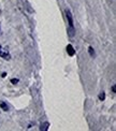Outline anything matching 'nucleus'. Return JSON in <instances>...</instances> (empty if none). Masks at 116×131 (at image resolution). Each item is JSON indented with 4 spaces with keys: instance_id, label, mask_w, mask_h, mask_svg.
Listing matches in <instances>:
<instances>
[{
    "instance_id": "7",
    "label": "nucleus",
    "mask_w": 116,
    "mask_h": 131,
    "mask_svg": "<svg viewBox=\"0 0 116 131\" xmlns=\"http://www.w3.org/2000/svg\"><path fill=\"white\" fill-rule=\"evenodd\" d=\"M98 98H99V100H100V101H104V100H106V92H104V91H101L100 94H99Z\"/></svg>"
},
{
    "instance_id": "4",
    "label": "nucleus",
    "mask_w": 116,
    "mask_h": 131,
    "mask_svg": "<svg viewBox=\"0 0 116 131\" xmlns=\"http://www.w3.org/2000/svg\"><path fill=\"white\" fill-rule=\"evenodd\" d=\"M48 127H49V123L48 122H44V123L41 124L40 130L41 131H46V130H48Z\"/></svg>"
},
{
    "instance_id": "8",
    "label": "nucleus",
    "mask_w": 116,
    "mask_h": 131,
    "mask_svg": "<svg viewBox=\"0 0 116 131\" xmlns=\"http://www.w3.org/2000/svg\"><path fill=\"white\" fill-rule=\"evenodd\" d=\"M88 52H89V55H90L91 57H95V56H96V53H95V51H93V48H92L91 46L88 47Z\"/></svg>"
},
{
    "instance_id": "6",
    "label": "nucleus",
    "mask_w": 116,
    "mask_h": 131,
    "mask_svg": "<svg viewBox=\"0 0 116 131\" xmlns=\"http://www.w3.org/2000/svg\"><path fill=\"white\" fill-rule=\"evenodd\" d=\"M68 35H69V37H71V38L74 37V35H75V29L69 27V29H68Z\"/></svg>"
},
{
    "instance_id": "2",
    "label": "nucleus",
    "mask_w": 116,
    "mask_h": 131,
    "mask_svg": "<svg viewBox=\"0 0 116 131\" xmlns=\"http://www.w3.org/2000/svg\"><path fill=\"white\" fill-rule=\"evenodd\" d=\"M0 57H2L3 59H5V60H9V59L11 58L9 52L5 51V50H3L2 46H0Z\"/></svg>"
},
{
    "instance_id": "11",
    "label": "nucleus",
    "mask_w": 116,
    "mask_h": 131,
    "mask_svg": "<svg viewBox=\"0 0 116 131\" xmlns=\"http://www.w3.org/2000/svg\"><path fill=\"white\" fill-rule=\"evenodd\" d=\"M5 75H7V73H5V72H3V73H2V75H1V76H2V78H5Z\"/></svg>"
},
{
    "instance_id": "10",
    "label": "nucleus",
    "mask_w": 116,
    "mask_h": 131,
    "mask_svg": "<svg viewBox=\"0 0 116 131\" xmlns=\"http://www.w3.org/2000/svg\"><path fill=\"white\" fill-rule=\"evenodd\" d=\"M112 91H113V92H115V91H116V86H115V85H113V86H112Z\"/></svg>"
},
{
    "instance_id": "5",
    "label": "nucleus",
    "mask_w": 116,
    "mask_h": 131,
    "mask_svg": "<svg viewBox=\"0 0 116 131\" xmlns=\"http://www.w3.org/2000/svg\"><path fill=\"white\" fill-rule=\"evenodd\" d=\"M0 107H1V110H3L4 112L9 111V106H8V104H7L5 102H3V101H0Z\"/></svg>"
},
{
    "instance_id": "3",
    "label": "nucleus",
    "mask_w": 116,
    "mask_h": 131,
    "mask_svg": "<svg viewBox=\"0 0 116 131\" xmlns=\"http://www.w3.org/2000/svg\"><path fill=\"white\" fill-rule=\"evenodd\" d=\"M67 53L69 54V56H74L75 55V50L72 46V44H68L67 45Z\"/></svg>"
},
{
    "instance_id": "9",
    "label": "nucleus",
    "mask_w": 116,
    "mask_h": 131,
    "mask_svg": "<svg viewBox=\"0 0 116 131\" xmlns=\"http://www.w3.org/2000/svg\"><path fill=\"white\" fill-rule=\"evenodd\" d=\"M18 82H19V80H18V79H12V80H11V83L14 84V85H16V84L18 83Z\"/></svg>"
},
{
    "instance_id": "1",
    "label": "nucleus",
    "mask_w": 116,
    "mask_h": 131,
    "mask_svg": "<svg viewBox=\"0 0 116 131\" xmlns=\"http://www.w3.org/2000/svg\"><path fill=\"white\" fill-rule=\"evenodd\" d=\"M66 12V16H67V19H68V24H69V27L71 28H74V24H73V16H72V13L69 9H67L65 11Z\"/></svg>"
}]
</instances>
